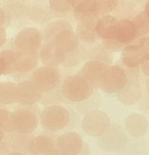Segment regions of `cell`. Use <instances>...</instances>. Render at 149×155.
Returning <instances> with one entry per match:
<instances>
[{"label": "cell", "instance_id": "f546056e", "mask_svg": "<svg viewBox=\"0 0 149 155\" xmlns=\"http://www.w3.org/2000/svg\"><path fill=\"white\" fill-rule=\"evenodd\" d=\"M145 13H146L147 16L149 18V1L146 3V5H145Z\"/></svg>", "mask_w": 149, "mask_h": 155}, {"label": "cell", "instance_id": "4316f807", "mask_svg": "<svg viewBox=\"0 0 149 155\" xmlns=\"http://www.w3.org/2000/svg\"><path fill=\"white\" fill-rule=\"evenodd\" d=\"M141 64H142V70L144 74L149 76V59L142 60Z\"/></svg>", "mask_w": 149, "mask_h": 155}, {"label": "cell", "instance_id": "3957f363", "mask_svg": "<svg viewBox=\"0 0 149 155\" xmlns=\"http://www.w3.org/2000/svg\"><path fill=\"white\" fill-rule=\"evenodd\" d=\"M59 71L53 67L43 66L36 69L32 75L34 86L41 92H48L56 87L60 81Z\"/></svg>", "mask_w": 149, "mask_h": 155}, {"label": "cell", "instance_id": "cb8c5ba5", "mask_svg": "<svg viewBox=\"0 0 149 155\" xmlns=\"http://www.w3.org/2000/svg\"><path fill=\"white\" fill-rule=\"evenodd\" d=\"M118 4V1H96L97 15L109 13L116 8Z\"/></svg>", "mask_w": 149, "mask_h": 155}, {"label": "cell", "instance_id": "ffe728a7", "mask_svg": "<svg viewBox=\"0 0 149 155\" xmlns=\"http://www.w3.org/2000/svg\"><path fill=\"white\" fill-rule=\"evenodd\" d=\"M15 51L5 50L0 52V76L13 72Z\"/></svg>", "mask_w": 149, "mask_h": 155}, {"label": "cell", "instance_id": "5bb4252c", "mask_svg": "<svg viewBox=\"0 0 149 155\" xmlns=\"http://www.w3.org/2000/svg\"><path fill=\"white\" fill-rule=\"evenodd\" d=\"M38 64L37 52L32 51H15L13 71L18 72H28Z\"/></svg>", "mask_w": 149, "mask_h": 155}, {"label": "cell", "instance_id": "44dd1931", "mask_svg": "<svg viewBox=\"0 0 149 155\" xmlns=\"http://www.w3.org/2000/svg\"><path fill=\"white\" fill-rule=\"evenodd\" d=\"M78 36L83 40L87 42H94L95 40V30L93 29V25L89 21H85L77 29Z\"/></svg>", "mask_w": 149, "mask_h": 155}, {"label": "cell", "instance_id": "484cf974", "mask_svg": "<svg viewBox=\"0 0 149 155\" xmlns=\"http://www.w3.org/2000/svg\"><path fill=\"white\" fill-rule=\"evenodd\" d=\"M139 45H140L145 50L147 53L149 52V37L146 36V37H143L140 39L139 42Z\"/></svg>", "mask_w": 149, "mask_h": 155}, {"label": "cell", "instance_id": "30bf717a", "mask_svg": "<svg viewBox=\"0 0 149 155\" xmlns=\"http://www.w3.org/2000/svg\"><path fill=\"white\" fill-rule=\"evenodd\" d=\"M39 58L45 66L53 67L64 61L65 54L52 41L44 44L39 51Z\"/></svg>", "mask_w": 149, "mask_h": 155}, {"label": "cell", "instance_id": "e0dca14e", "mask_svg": "<svg viewBox=\"0 0 149 155\" xmlns=\"http://www.w3.org/2000/svg\"><path fill=\"white\" fill-rule=\"evenodd\" d=\"M118 22L114 17L111 15L103 16L97 21L95 32L100 37L104 39H113Z\"/></svg>", "mask_w": 149, "mask_h": 155}, {"label": "cell", "instance_id": "83f0119b", "mask_svg": "<svg viewBox=\"0 0 149 155\" xmlns=\"http://www.w3.org/2000/svg\"><path fill=\"white\" fill-rule=\"evenodd\" d=\"M6 41V31L5 27L0 28V47L2 46Z\"/></svg>", "mask_w": 149, "mask_h": 155}, {"label": "cell", "instance_id": "ac0fdd59", "mask_svg": "<svg viewBox=\"0 0 149 155\" xmlns=\"http://www.w3.org/2000/svg\"><path fill=\"white\" fill-rule=\"evenodd\" d=\"M18 84L13 82H3L0 83V102L5 104L18 102Z\"/></svg>", "mask_w": 149, "mask_h": 155}, {"label": "cell", "instance_id": "4fadbf2b", "mask_svg": "<svg viewBox=\"0 0 149 155\" xmlns=\"http://www.w3.org/2000/svg\"><path fill=\"white\" fill-rule=\"evenodd\" d=\"M137 36V27L136 24L130 20L118 21L115 29L113 39L120 44H126L132 42Z\"/></svg>", "mask_w": 149, "mask_h": 155}, {"label": "cell", "instance_id": "5b68a950", "mask_svg": "<svg viewBox=\"0 0 149 155\" xmlns=\"http://www.w3.org/2000/svg\"><path fill=\"white\" fill-rule=\"evenodd\" d=\"M110 127V120L107 115L99 110L91 111L85 117L83 128L87 134L99 136L104 134Z\"/></svg>", "mask_w": 149, "mask_h": 155}, {"label": "cell", "instance_id": "52a82bcc", "mask_svg": "<svg viewBox=\"0 0 149 155\" xmlns=\"http://www.w3.org/2000/svg\"><path fill=\"white\" fill-rule=\"evenodd\" d=\"M15 131L20 134L31 133L36 129L38 118L34 112L27 109H19L12 113Z\"/></svg>", "mask_w": 149, "mask_h": 155}, {"label": "cell", "instance_id": "1f68e13d", "mask_svg": "<svg viewBox=\"0 0 149 155\" xmlns=\"http://www.w3.org/2000/svg\"><path fill=\"white\" fill-rule=\"evenodd\" d=\"M51 155H64V154H61V153H59L58 151H57V150H55V151L54 153H53Z\"/></svg>", "mask_w": 149, "mask_h": 155}, {"label": "cell", "instance_id": "7402d4cb", "mask_svg": "<svg viewBox=\"0 0 149 155\" xmlns=\"http://www.w3.org/2000/svg\"><path fill=\"white\" fill-rule=\"evenodd\" d=\"M0 130L3 133L15 131L12 113L5 109H0Z\"/></svg>", "mask_w": 149, "mask_h": 155}, {"label": "cell", "instance_id": "ba28073f", "mask_svg": "<svg viewBox=\"0 0 149 155\" xmlns=\"http://www.w3.org/2000/svg\"><path fill=\"white\" fill-rule=\"evenodd\" d=\"M108 67L99 61H89L83 64L79 75L85 79L92 88L101 86Z\"/></svg>", "mask_w": 149, "mask_h": 155}, {"label": "cell", "instance_id": "f1b7e54d", "mask_svg": "<svg viewBox=\"0 0 149 155\" xmlns=\"http://www.w3.org/2000/svg\"><path fill=\"white\" fill-rule=\"evenodd\" d=\"M5 13L4 10L0 8V28L3 27V24H5Z\"/></svg>", "mask_w": 149, "mask_h": 155}, {"label": "cell", "instance_id": "6da1fadb", "mask_svg": "<svg viewBox=\"0 0 149 155\" xmlns=\"http://www.w3.org/2000/svg\"><path fill=\"white\" fill-rule=\"evenodd\" d=\"M92 90V86L79 74L68 77L62 86L63 95L73 102H80L89 98Z\"/></svg>", "mask_w": 149, "mask_h": 155}, {"label": "cell", "instance_id": "9a60e30c", "mask_svg": "<svg viewBox=\"0 0 149 155\" xmlns=\"http://www.w3.org/2000/svg\"><path fill=\"white\" fill-rule=\"evenodd\" d=\"M19 95L18 102L24 105H32L37 102L41 97L39 91L31 80H26L18 84Z\"/></svg>", "mask_w": 149, "mask_h": 155}, {"label": "cell", "instance_id": "7c38bea8", "mask_svg": "<svg viewBox=\"0 0 149 155\" xmlns=\"http://www.w3.org/2000/svg\"><path fill=\"white\" fill-rule=\"evenodd\" d=\"M52 42L64 53H70L74 51L78 47V36L71 28L62 30L52 38Z\"/></svg>", "mask_w": 149, "mask_h": 155}, {"label": "cell", "instance_id": "603a6c76", "mask_svg": "<svg viewBox=\"0 0 149 155\" xmlns=\"http://www.w3.org/2000/svg\"><path fill=\"white\" fill-rule=\"evenodd\" d=\"M137 27L138 34H145L149 30V18L145 12H142L138 15L136 18V23H135Z\"/></svg>", "mask_w": 149, "mask_h": 155}, {"label": "cell", "instance_id": "8fae6325", "mask_svg": "<svg viewBox=\"0 0 149 155\" xmlns=\"http://www.w3.org/2000/svg\"><path fill=\"white\" fill-rule=\"evenodd\" d=\"M55 150L56 145L54 140L45 135L33 138L28 145L30 155H51Z\"/></svg>", "mask_w": 149, "mask_h": 155}, {"label": "cell", "instance_id": "277c9868", "mask_svg": "<svg viewBox=\"0 0 149 155\" xmlns=\"http://www.w3.org/2000/svg\"><path fill=\"white\" fill-rule=\"evenodd\" d=\"M127 83L126 71L118 65L108 67L100 87L108 93H116L125 88Z\"/></svg>", "mask_w": 149, "mask_h": 155}, {"label": "cell", "instance_id": "d4e9b609", "mask_svg": "<svg viewBox=\"0 0 149 155\" xmlns=\"http://www.w3.org/2000/svg\"><path fill=\"white\" fill-rule=\"evenodd\" d=\"M49 4L51 10L57 13H63V12H68L72 7L71 1H51Z\"/></svg>", "mask_w": 149, "mask_h": 155}, {"label": "cell", "instance_id": "8992f818", "mask_svg": "<svg viewBox=\"0 0 149 155\" xmlns=\"http://www.w3.org/2000/svg\"><path fill=\"white\" fill-rule=\"evenodd\" d=\"M42 35L36 28H26L18 33L15 39V45L19 51L37 52L41 48Z\"/></svg>", "mask_w": 149, "mask_h": 155}, {"label": "cell", "instance_id": "4dcf8cb0", "mask_svg": "<svg viewBox=\"0 0 149 155\" xmlns=\"http://www.w3.org/2000/svg\"><path fill=\"white\" fill-rule=\"evenodd\" d=\"M8 155H24V154H21V153H19V152H14V153H11V154H9Z\"/></svg>", "mask_w": 149, "mask_h": 155}, {"label": "cell", "instance_id": "9c48e42d", "mask_svg": "<svg viewBox=\"0 0 149 155\" xmlns=\"http://www.w3.org/2000/svg\"><path fill=\"white\" fill-rule=\"evenodd\" d=\"M83 147L80 135L76 133H67L61 135L56 142V150L64 155H79Z\"/></svg>", "mask_w": 149, "mask_h": 155}, {"label": "cell", "instance_id": "7a4b0ae2", "mask_svg": "<svg viewBox=\"0 0 149 155\" xmlns=\"http://www.w3.org/2000/svg\"><path fill=\"white\" fill-rule=\"evenodd\" d=\"M69 122L70 113L63 106H48L41 114V124L49 131L63 130Z\"/></svg>", "mask_w": 149, "mask_h": 155}, {"label": "cell", "instance_id": "d6986e66", "mask_svg": "<svg viewBox=\"0 0 149 155\" xmlns=\"http://www.w3.org/2000/svg\"><path fill=\"white\" fill-rule=\"evenodd\" d=\"M72 7L79 16L89 18L97 15L96 1L83 0V1H72Z\"/></svg>", "mask_w": 149, "mask_h": 155}, {"label": "cell", "instance_id": "2e32d148", "mask_svg": "<svg viewBox=\"0 0 149 155\" xmlns=\"http://www.w3.org/2000/svg\"><path fill=\"white\" fill-rule=\"evenodd\" d=\"M146 54L145 50L140 45H129L124 48L123 52V62L129 68H136L142 63Z\"/></svg>", "mask_w": 149, "mask_h": 155}]
</instances>
